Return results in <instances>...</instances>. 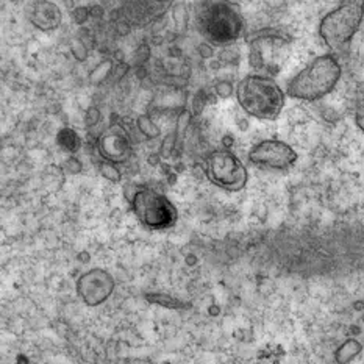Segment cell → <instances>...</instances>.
I'll list each match as a JSON object with an SVG mask.
<instances>
[{
  "instance_id": "obj_1",
  "label": "cell",
  "mask_w": 364,
  "mask_h": 364,
  "mask_svg": "<svg viewBox=\"0 0 364 364\" xmlns=\"http://www.w3.org/2000/svg\"><path fill=\"white\" fill-rule=\"evenodd\" d=\"M236 99L245 113L263 121H275L287 100L280 85L272 77L250 74L236 86Z\"/></svg>"
},
{
  "instance_id": "obj_17",
  "label": "cell",
  "mask_w": 364,
  "mask_h": 364,
  "mask_svg": "<svg viewBox=\"0 0 364 364\" xmlns=\"http://www.w3.org/2000/svg\"><path fill=\"white\" fill-rule=\"evenodd\" d=\"M233 85L228 83V82H220L218 86H216V92L219 97H230L233 94Z\"/></svg>"
},
{
  "instance_id": "obj_21",
  "label": "cell",
  "mask_w": 364,
  "mask_h": 364,
  "mask_svg": "<svg viewBox=\"0 0 364 364\" xmlns=\"http://www.w3.org/2000/svg\"><path fill=\"white\" fill-rule=\"evenodd\" d=\"M199 52H200V55L203 58H208V57H211V49H208V46L207 44H202L200 47H199Z\"/></svg>"
},
{
  "instance_id": "obj_18",
  "label": "cell",
  "mask_w": 364,
  "mask_h": 364,
  "mask_svg": "<svg viewBox=\"0 0 364 364\" xmlns=\"http://www.w3.org/2000/svg\"><path fill=\"white\" fill-rule=\"evenodd\" d=\"M99 121H100V112H99V108H96V107L90 108L88 112H86V125L92 127V125H96Z\"/></svg>"
},
{
  "instance_id": "obj_2",
  "label": "cell",
  "mask_w": 364,
  "mask_h": 364,
  "mask_svg": "<svg viewBox=\"0 0 364 364\" xmlns=\"http://www.w3.org/2000/svg\"><path fill=\"white\" fill-rule=\"evenodd\" d=\"M341 74V65L333 55H321L291 78L287 96L305 102L319 100L336 88Z\"/></svg>"
},
{
  "instance_id": "obj_9",
  "label": "cell",
  "mask_w": 364,
  "mask_h": 364,
  "mask_svg": "<svg viewBox=\"0 0 364 364\" xmlns=\"http://www.w3.org/2000/svg\"><path fill=\"white\" fill-rule=\"evenodd\" d=\"M114 289V280L104 269H92L83 274L77 282V292L83 302L90 306L104 304L112 296Z\"/></svg>"
},
{
  "instance_id": "obj_14",
  "label": "cell",
  "mask_w": 364,
  "mask_h": 364,
  "mask_svg": "<svg viewBox=\"0 0 364 364\" xmlns=\"http://www.w3.org/2000/svg\"><path fill=\"white\" fill-rule=\"evenodd\" d=\"M99 169H100V173H102V176H104L107 180L113 181V183H119V181L122 180V173H121V171L117 169V168H116V164H113V163L102 161V163H100V166H99Z\"/></svg>"
},
{
  "instance_id": "obj_16",
  "label": "cell",
  "mask_w": 364,
  "mask_h": 364,
  "mask_svg": "<svg viewBox=\"0 0 364 364\" xmlns=\"http://www.w3.org/2000/svg\"><path fill=\"white\" fill-rule=\"evenodd\" d=\"M355 122H357L358 129L364 132V96L358 99L357 107H355Z\"/></svg>"
},
{
  "instance_id": "obj_19",
  "label": "cell",
  "mask_w": 364,
  "mask_h": 364,
  "mask_svg": "<svg viewBox=\"0 0 364 364\" xmlns=\"http://www.w3.org/2000/svg\"><path fill=\"white\" fill-rule=\"evenodd\" d=\"M65 168L70 173H80L82 169H83V164L80 163V160H78V158H69V160L65 164Z\"/></svg>"
},
{
  "instance_id": "obj_15",
  "label": "cell",
  "mask_w": 364,
  "mask_h": 364,
  "mask_svg": "<svg viewBox=\"0 0 364 364\" xmlns=\"http://www.w3.org/2000/svg\"><path fill=\"white\" fill-rule=\"evenodd\" d=\"M147 300L150 302H155V304H160L163 306H168V308H183L186 306L183 302H180L177 299H172L169 296H160V294H149Z\"/></svg>"
},
{
  "instance_id": "obj_3",
  "label": "cell",
  "mask_w": 364,
  "mask_h": 364,
  "mask_svg": "<svg viewBox=\"0 0 364 364\" xmlns=\"http://www.w3.org/2000/svg\"><path fill=\"white\" fill-rule=\"evenodd\" d=\"M364 19V2H344L323 16L319 23V35L330 49L338 50L349 44Z\"/></svg>"
},
{
  "instance_id": "obj_10",
  "label": "cell",
  "mask_w": 364,
  "mask_h": 364,
  "mask_svg": "<svg viewBox=\"0 0 364 364\" xmlns=\"http://www.w3.org/2000/svg\"><path fill=\"white\" fill-rule=\"evenodd\" d=\"M30 21L41 31L57 30L61 23V11L57 4L47 2V0H39V2L31 5Z\"/></svg>"
},
{
  "instance_id": "obj_6",
  "label": "cell",
  "mask_w": 364,
  "mask_h": 364,
  "mask_svg": "<svg viewBox=\"0 0 364 364\" xmlns=\"http://www.w3.org/2000/svg\"><path fill=\"white\" fill-rule=\"evenodd\" d=\"M205 176L220 189L238 193L249 181V172L238 156L230 150L219 149L211 152L205 161Z\"/></svg>"
},
{
  "instance_id": "obj_5",
  "label": "cell",
  "mask_w": 364,
  "mask_h": 364,
  "mask_svg": "<svg viewBox=\"0 0 364 364\" xmlns=\"http://www.w3.org/2000/svg\"><path fill=\"white\" fill-rule=\"evenodd\" d=\"M132 211L150 230H164L176 225L178 211L168 197L150 188H141L132 197Z\"/></svg>"
},
{
  "instance_id": "obj_8",
  "label": "cell",
  "mask_w": 364,
  "mask_h": 364,
  "mask_svg": "<svg viewBox=\"0 0 364 364\" xmlns=\"http://www.w3.org/2000/svg\"><path fill=\"white\" fill-rule=\"evenodd\" d=\"M99 154L108 163H124L133 154V142L122 124H112L99 138Z\"/></svg>"
},
{
  "instance_id": "obj_4",
  "label": "cell",
  "mask_w": 364,
  "mask_h": 364,
  "mask_svg": "<svg viewBox=\"0 0 364 364\" xmlns=\"http://www.w3.org/2000/svg\"><path fill=\"white\" fill-rule=\"evenodd\" d=\"M199 28L213 44H228L242 33V18L236 8L227 2L205 4L199 13Z\"/></svg>"
},
{
  "instance_id": "obj_12",
  "label": "cell",
  "mask_w": 364,
  "mask_h": 364,
  "mask_svg": "<svg viewBox=\"0 0 364 364\" xmlns=\"http://www.w3.org/2000/svg\"><path fill=\"white\" fill-rule=\"evenodd\" d=\"M363 350V346L357 339H347L335 353V361L338 364H347L358 357Z\"/></svg>"
},
{
  "instance_id": "obj_7",
  "label": "cell",
  "mask_w": 364,
  "mask_h": 364,
  "mask_svg": "<svg viewBox=\"0 0 364 364\" xmlns=\"http://www.w3.org/2000/svg\"><path fill=\"white\" fill-rule=\"evenodd\" d=\"M249 160L255 166L272 171H288L297 161V152L289 144L277 139H266L253 146Z\"/></svg>"
},
{
  "instance_id": "obj_13",
  "label": "cell",
  "mask_w": 364,
  "mask_h": 364,
  "mask_svg": "<svg viewBox=\"0 0 364 364\" xmlns=\"http://www.w3.org/2000/svg\"><path fill=\"white\" fill-rule=\"evenodd\" d=\"M136 125H138V130L141 132V134H144L147 139H155L161 134L160 127H158L152 121V117L147 116V114L139 116L138 121H136Z\"/></svg>"
},
{
  "instance_id": "obj_11",
  "label": "cell",
  "mask_w": 364,
  "mask_h": 364,
  "mask_svg": "<svg viewBox=\"0 0 364 364\" xmlns=\"http://www.w3.org/2000/svg\"><path fill=\"white\" fill-rule=\"evenodd\" d=\"M57 144L68 154H77L82 149V138L74 129L65 127L57 133Z\"/></svg>"
},
{
  "instance_id": "obj_20",
  "label": "cell",
  "mask_w": 364,
  "mask_h": 364,
  "mask_svg": "<svg viewBox=\"0 0 364 364\" xmlns=\"http://www.w3.org/2000/svg\"><path fill=\"white\" fill-rule=\"evenodd\" d=\"M74 16H75L77 23H83L86 18H88V11H86V8H77L74 11Z\"/></svg>"
}]
</instances>
